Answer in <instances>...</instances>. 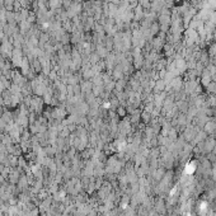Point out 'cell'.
I'll return each mask as SVG.
<instances>
[{
  "mask_svg": "<svg viewBox=\"0 0 216 216\" xmlns=\"http://www.w3.org/2000/svg\"><path fill=\"white\" fill-rule=\"evenodd\" d=\"M210 4L214 5V6H216V0H210Z\"/></svg>",
  "mask_w": 216,
  "mask_h": 216,
  "instance_id": "1",
  "label": "cell"
}]
</instances>
